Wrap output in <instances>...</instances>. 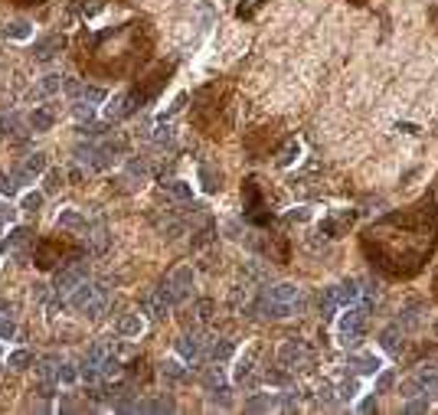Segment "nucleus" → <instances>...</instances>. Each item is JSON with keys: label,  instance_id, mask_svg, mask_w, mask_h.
Here are the masks:
<instances>
[{"label": "nucleus", "instance_id": "423d86ee", "mask_svg": "<svg viewBox=\"0 0 438 415\" xmlns=\"http://www.w3.org/2000/svg\"><path fill=\"white\" fill-rule=\"evenodd\" d=\"M311 363H314V353H311L308 343L288 340L278 350V366L285 373H304V370H311Z\"/></svg>", "mask_w": 438, "mask_h": 415}, {"label": "nucleus", "instance_id": "6ab92c4d", "mask_svg": "<svg viewBox=\"0 0 438 415\" xmlns=\"http://www.w3.org/2000/svg\"><path fill=\"white\" fill-rule=\"evenodd\" d=\"M115 330H118V337H141L144 318H141V314H125V318H118Z\"/></svg>", "mask_w": 438, "mask_h": 415}, {"label": "nucleus", "instance_id": "f704fd0d", "mask_svg": "<svg viewBox=\"0 0 438 415\" xmlns=\"http://www.w3.org/2000/svg\"><path fill=\"white\" fill-rule=\"evenodd\" d=\"M376 366H380V363H376V357H353V360H350V370L353 373H376Z\"/></svg>", "mask_w": 438, "mask_h": 415}, {"label": "nucleus", "instance_id": "473e14b6", "mask_svg": "<svg viewBox=\"0 0 438 415\" xmlns=\"http://www.w3.org/2000/svg\"><path fill=\"white\" fill-rule=\"evenodd\" d=\"M203 386L210 389V393H216V389H223V386H226V376H223V370H219L216 363L203 373Z\"/></svg>", "mask_w": 438, "mask_h": 415}, {"label": "nucleus", "instance_id": "c9c22d12", "mask_svg": "<svg viewBox=\"0 0 438 415\" xmlns=\"http://www.w3.org/2000/svg\"><path fill=\"white\" fill-rule=\"evenodd\" d=\"M161 373L164 376H167V379H171V383H180V379H187V373H183V366L177 360H167L161 366Z\"/></svg>", "mask_w": 438, "mask_h": 415}, {"label": "nucleus", "instance_id": "dca6fc26", "mask_svg": "<svg viewBox=\"0 0 438 415\" xmlns=\"http://www.w3.org/2000/svg\"><path fill=\"white\" fill-rule=\"evenodd\" d=\"M63 46H65V40L59 36V33H53V36H46V40H40V43H36L33 56H36L40 63H49V59H56V56L63 53Z\"/></svg>", "mask_w": 438, "mask_h": 415}, {"label": "nucleus", "instance_id": "de8ad7c7", "mask_svg": "<svg viewBox=\"0 0 438 415\" xmlns=\"http://www.w3.org/2000/svg\"><path fill=\"white\" fill-rule=\"evenodd\" d=\"M7 219H13V206H3V203H0V223H7Z\"/></svg>", "mask_w": 438, "mask_h": 415}, {"label": "nucleus", "instance_id": "f03ea898", "mask_svg": "<svg viewBox=\"0 0 438 415\" xmlns=\"http://www.w3.org/2000/svg\"><path fill=\"white\" fill-rule=\"evenodd\" d=\"M258 311L265 314V318H275V320H285V318H295L304 311V295H301L298 285H272L262 291V298H258Z\"/></svg>", "mask_w": 438, "mask_h": 415}, {"label": "nucleus", "instance_id": "0eeeda50", "mask_svg": "<svg viewBox=\"0 0 438 415\" xmlns=\"http://www.w3.org/2000/svg\"><path fill=\"white\" fill-rule=\"evenodd\" d=\"M357 298H360V285H357V281H343V285H337V288H327L324 298H321V314L324 318H331L337 308L353 304Z\"/></svg>", "mask_w": 438, "mask_h": 415}, {"label": "nucleus", "instance_id": "864d4df0", "mask_svg": "<svg viewBox=\"0 0 438 415\" xmlns=\"http://www.w3.org/2000/svg\"><path fill=\"white\" fill-rule=\"evenodd\" d=\"M435 295H438V275H435Z\"/></svg>", "mask_w": 438, "mask_h": 415}, {"label": "nucleus", "instance_id": "cd10ccee", "mask_svg": "<svg viewBox=\"0 0 438 415\" xmlns=\"http://www.w3.org/2000/svg\"><path fill=\"white\" fill-rule=\"evenodd\" d=\"M63 75H43V79H40V86H36V95L40 98H46V95H56V92H59V88H63Z\"/></svg>", "mask_w": 438, "mask_h": 415}, {"label": "nucleus", "instance_id": "393cba45", "mask_svg": "<svg viewBox=\"0 0 438 415\" xmlns=\"http://www.w3.org/2000/svg\"><path fill=\"white\" fill-rule=\"evenodd\" d=\"M59 245L56 242H43L40 245V252H36V265L40 268H56V262H59Z\"/></svg>", "mask_w": 438, "mask_h": 415}, {"label": "nucleus", "instance_id": "72a5a7b5", "mask_svg": "<svg viewBox=\"0 0 438 415\" xmlns=\"http://www.w3.org/2000/svg\"><path fill=\"white\" fill-rule=\"evenodd\" d=\"M262 3H268V0H242V3L235 7V17H239V20H252Z\"/></svg>", "mask_w": 438, "mask_h": 415}, {"label": "nucleus", "instance_id": "412c9836", "mask_svg": "<svg viewBox=\"0 0 438 415\" xmlns=\"http://www.w3.org/2000/svg\"><path fill=\"white\" fill-rule=\"evenodd\" d=\"M0 134L3 138H13V141H23L26 138V131H23V125H20V115H3L0 118Z\"/></svg>", "mask_w": 438, "mask_h": 415}, {"label": "nucleus", "instance_id": "4be33fe9", "mask_svg": "<svg viewBox=\"0 0 438 415\" xmlns=\"http://www.w3.org/2000/svg\"><path fill=\"white\" fill-rule=\"evenodd\" d=\"M350 223H353V213H337L321 226V233L324 235H343L347 229H350Z\"/></svg>", "mask_w": 438, "mask_h": 415}, {"label": "nucleus", "instance_id": "1a4fd4ad", "mask_svg": "<svg viewBox=\"0 0 438 415\" xmlns=\"http://www.w3.org/2000/svg\"><path fill=\"white\" fill-rule=\"evenodd\" d=\"M82 281H88V272L82 265H69V268H63L59 275H56V281H53V295H56V301H69L75 295V288L82 285Z\"/></svg>", "mask_w": 438, "mask_h": 415}, {"label": "nucleus", "instance_id": "6e6552de", "mask_svg": "<svg viewBox=\"0 0 438 415\" xmlns=\"http://www.w3.org/2000/svg\"><path fill=\"white\" fill-rule=\"evenodd\" d=\"M242 196H246V216H249V223H256V226L272 223V213H268L265 203H262V193H258V180H256V177H249V180L242 183Z\"/></svg>", "mask_w": 438, "mask_h": 415}, {"label": "nucleus", "instance_id": "8fccbe9b", "mask_svg": "<svg viewBox=\"0 0 438 415\" xmlns=\"http://www.w3.org/2000/svg\"><path fill=\"white\" fill-rule=\"evenodd\" d=\"M360 409H363V412H373V409H376V399H366V402L360 405Z\"/></svg>", "mask_w": 438, "mask_h": 415}, {"label": "nucleus", "instance_id": "5701e85b", "mask_svg": "<svg viewBox=\"0 0 438 415\" xmlns=\"http://www.w3.org/2000/svg\"><path fill=\"white\" fill-rule=\"evenodd\" d=\"M88 219L82 213H75V210H65L59 213V229H69V233H86Z\"/></svg>", "mask_w": 438, "mask_h": 415}, {"label": "nucleus", "instance_id": "09e8293b", "mask_svg": "<svg viewBox=\"0 0 438 415\" xmlns=\"http://www.w3.org/2000/svg\"><path fill=\"white\" fill-rule=\"evenodd\" d=\"M389 383H393V376H389V373H383V376H380V389H386Z\"/></svg>", "mask_w": 438, "mask_h": 415}, {"label": "nucleus", "instance_id": "f8f14e48", "mask_svg": "<svg viewBox=\"0 0 438 415\" xmlns=\"http://www.w3.org/2000/svg\"><path fill=\"white\" fill-rule=\"evenodd\" d=\"M43 171H46V154H40V150H36V154H26V157H23V164H17L13 177H17L20 183H33Z\"/></svg>", "mask_w": 438, "mask_h": 415}, {"label": "nucleus", "instance_id": "9d476101", "mask_svg": "<svg viewBox=\"0 0 438 415\" xmlns=\"http://www.w3.org/2000/svg\"><path fill=\"white\" fill-rule=\"evenodd\" d=\"M366 308H350L341 320V340L343 343H360L366 334Z\"/></svg>", "mask_w": 438, "mask_h": 415}, {"label": "nucleus", "instance_id": "c85d7f7f", "mask_svg": "<svg viewBox=\"0 0 438 415\" xmlns=\"http://www.w3.org/2000/svg\"><path fill=\"white\" fill-rule=\"evenodd\" d=\"M164 190L171 193L173 200H180V203H190L193 200V190L183 180H164Z\"/></svg>", "mask_w": 438, "mask_h": 415}, {"label": "nucleus", "instance_id": "7c9ffc66", "mask_svg": "<svg viewBox=\"0 0 438 415\" xmlns=\"http://www.w3.org/2000/svg\"><path fill=\"white\" fill-rule=\"evenodd\" d=\"M105 98V92L98 86H79V92L72 95V102H88V105H98Z\"/></svg>", "mask_w": 438, "mask_h": 415}, {"label": "nucleus", "instance_id": "3c124183", "mask_svg": "<svg viewBox=\"0 0 438 415\" xmlns=\"http://www.w3.org/2000/svg\"><path fill=\"white\" fill-rule=\"evenodd\" d=\"M353 7H366V3H370V0H350Z\"/></svg>", "mask_w": 438, "mask_h": 415}, {"label": "nucleus", "instance_id": "79ce46f5", "mask_svg": "<svg viewBox=\"0 0 438 415\" xmlns=\"http://www.w3.org/2000/svg\"><path fill=\"white\" fill-rule=\"evenodd\" d=\"M213 314V301H196V308H193V320H210Z\"/></svg>", "mask_w": 438, "mask_h": 415}, {"label": "nucleus", "instance_id": "2eb2a0df", "mask_svg": "<svg viewBox=\"0 0 438 415\" xmlns=\"http://www.w3.org/2000/svg\"><path fill=\"white\" fill-rule=\"evenodd\" d=\"M141 311H144L150 320H164V318H167V311H171V304H167L164 295L154 288V291H148V295L141 298Z\"/></svg>", "mask_w": 438, "mask_h": 415}, {"label": "nucleus", "instance_id": "49530a36", "mask_svg": "<svg viewBox=\"0 0 438 415\" xmlns=\"http://www.w3.org/2000/svg\"><path fill=\"white\" fill-rule=\"evenodd\" d=\"M353 393H357V379H347L341 386V399H353Z\"/></svg>", "mask_w": 438, "mask_h": 415}, {"label": "nucleus", "instance_id": "bb28decb", "mask_svg": "<svg viewBox=\"0 0 438 415\" xmlns=\"http://www.w3.org/2000/svg\"><path fill=\"white\" fill-rule=\"evenodd\" d=\"M206 357H210L213 363L229 360V357H233V343H229V340H213L210 347H206Z\"/></svg>", "mask_w": 438, "mask_h": 415}, {"label": "nucleus", "instance_id": "4c0bfd02", "mask_svg": "<svg viewBox=\"0 0 438 415\" xmlns=\"http://www.w3.org/2000/svg\"><path fill=\"white\" fill-rule=\"evenodd\" d=\"M7 36H10V40H26V36H30V23L26 20L7 23Z\"/></svg>", "mask_w": 438, "mask_h": 415}, {"label": "nucleus", "instance_id": "20e7f679", "mask_svg": "<svg viewBox=\"0 0 438 415\" xmlns=\"http://www.w3.org/2000/svg\"><path fill=\"white\" fill-rule=\"evenodd\" d=\"M157 291L164 295V301H167L171 308L183 304V301L193 295V268L190 265H177L171 275H167L161 285H157Z\"/></svg>", "mask_w": 438, "mask_h": 415}, {"label": "nucleus", "instance_id": "a18cd8bd", "mask_svg": "<svg viewBox=\"0 0 438 415\" xmlns=\"http://www.w3.org/2000/svg\"><path fill=\"white\" fill-rule=\"evenodd\" d=\"M13 334H17V324H13L10 318H3V320H0V337H3V340H10Z\"/></svg>", "mask_w": 438, "mask_h": 415}, {"label": "nucleus", "instance_id": "ea45409f", "mask_svg": "<svg viewBox=\"0 0 438 415\" xmlns=\"http://www.w3.org/2000/svg\"><path fill=\"white\" fill-rule=\"evenodd\" d=\"M75 379H79V370H75V366H69V363H63V370H59V379H56V386H72Z\"/></svg>", "mask_w": 438, "mask_h": 415}, {"label": "nucleus", "instance_id": "a211bd4d", "mask_svg": "<svg viewBox=\"0 0 438 415\" xmlns=\"http://www.w3.org/2000/svg\"><path fill=\"white\" fill-rule=\"evenodd\" d=\"M59 370H63V360H59V357H43V360H36V376H40V383L56 386Z\"/></svg>", "mask_w": 438, "mask_h": 415}, {"label": "nucleus", "instance_id": "e433bc0d", "mask_svg": "<svg viewBox=\"0 0 438 415\" xmlns=\"http://www.w3.org/2000/svg\"><path fill=\"white\" fill-rule=\"evenodd\" d=\"M17 190H20V180L13 173H0V196H13Z\"/></svg>", "mask_w": 438, "mask_h": 415}, {"label": "nucleus", "instance_id": "58836bf2", "mask_svg": "<svg viewBox=\"0 0 438 415\" xmlns=\"http://www.w3.org/2000/svg\"><path fill=\"white\" fill-rule=\"evenodd\" d=\"M298 141H288V144H285V148H281V154H278V164H281V167H288L291 160L298 157Z\"/></svg>", "mask_w": 438, "mask_h": 415}, {"label": "nucleus", "instance_id": "a878e982", "mask_svg": "<svg viewBox=\"0 0 438 415\" xmlns=\"http://www.w3.org/2000/svg\"><path fill=\"white\" fill-rule=\"evenodd\" d=\"M53 121H56V115L49 111V108H36L30 115V128L33 131H49L53 128Z\"/></svg>", "mask_w": 438, "mask_h": 415}, {"label": "nucleus", "instance_id": "4468645a", "mask_svg": "<svg viewBox=\"0 0 438 415\" xmlns=\"http://www.w3.org/2000/svg\"><path fill=\"white\" fill-rule=\"evenodd\" d=\"M82 235H86V245H88V252H92V256H102V252L108 249V229H105V223H102V219L88 223Z\"/></svg>", "mask_w": 438, "mask_h": 415}, {"label": "nucleus", "instance_id": "b1692460", "mask_svg": "<svg viewBox=\"0 0 438 415\" xmlns=\"http://www.w3.org/2000/svg\"><path fill=\"white\" fill-rule=\"evenodd\" d=\"M3 242H7V249L20 252V249H26V245L33 242V229H26V226H17V229H10V235H7Z\"/></svg>", "mask_w": 438, "mask_h": 415}, {"label": "nucleus", "instance_id": "c03bdc74", "mask_svg": "<svg viewBox=\"0 0 438 415\" xmlns=\"http://www.w3.org/2000/svg\"><path fill=\"white\" fill-rule=\"evenodd\" d=\"M59 183H63V171H49V177H46V193H56Z\"/></svg>", "mask_w": 438, "mask_h": 415}, {"label": "nucleus", "instance_id": "a19ab883", "mask_svg": "<svg viewBox=\"0 0 438 415\" xmlns=\"http://www.w3.org/2000/svg\"><path fill=\"white\" fill-rule=\"evenodd\" d=\"M380 340H383V347L386 350H399V330L396 327H389V330H383V337H380Z\"/></svg>", "mask_w": 438, "mask_h": 415}, {"label": "nucleus", "instance_id": "9b49d317", "mask_svg": "<svg viewBox=\"0 0 438 415\" xmlns=\"http://www.w3.org/2000/svg\"><path fill=\"white\" fill-rule=\"evenodd\" d=\"M134 111H138V98H134V92H121V95H115L105 105V118H108V121H121V118L134 115Z\"/></svg>", "mask_w": 438, "mask_h": 415}, {"label": "nucleus", "instance_id": "39448f33", "mask_svg": "<svg viewBox=\"0 0 438 415\" xmlns=\"http://www.w3.org/2000/svg\"><path fill=\"white\" fill-rule=\"evenodd\" d=\"M402 396H406V399H419V402L432 405L438 399V373L435 370H419L412 379H406Z\"/></svg>", "mask_w": 438, "mask_h": 415}, {"label": "nucleus", "instance_id": "f3484780", "mask_svg": "<svg viewBox=\"0 0 438 415\" xmlns=\"http://www.w3.org/2000/svg\"><path fill=\"white\" fill-rule=\"evenodd\" d=\"M295 399H275V396H256L246 402V412H272V409H291Z\"/></svg>", "mask_w": 438, "mask_h": 415}, {"label": "nucleus", "instance_id": "37998d69", "mask_svg": "<svg viewBox=\"0 0 438 415\" xmlns=\"http://www.w3.org/2000/svg\"><path fill=\"white\" fill-rule=\"evenodd\" d=\"M40 206H43V193H26V196H23V210L36 213Z\"/></svg>", "mask_w": 438, "mask_h": 415}, {"label": "nucleus", "instance_id": "7ed1b4c3", "mask_svg": "<svg viewBox=\"0 0 438 415\" xmlns=\"http://www.w3.org/2000/svg\"><path fill=\"white\" fill-rule=\"evenodd\" d=\"M69 301H72V308L79 311V314H86L88 320H98L108 311L111 295H108V288L98 285V281H82V285L75 288V295Z\"/></svg>", "mask_w": 438, "mask_h": 415}, {"label": "nucleus", "instance_id": "603ef678", "mask_svg": "<svg viewBox=\"0 0 438 415\" xmlns=\"http://www.w3.org/2000/svg\"><path fill=\"white\" fill-rule=\"evenodd\" d=\"M20 3H36V0H20Z\"/></svg>", "mask_w": 438, "mask_h": 415}, {"label": "nucleus", "instance_id": "2f4dec72", "mask_svg": "<svg viewBox=\"0 0 438 415\" xmlns=\"http://www.w3.org/2000/svg\"><path fill=\"white\" fill-rule=\"evenodd\" d=\"M200 177H203V190L206 193H216L219 187H223V173H216L210 164H203V167H200Z\"/></svg>", "mask_w": 438, "mask_h": 415}, {"label": "nucleus", "instance_id": "f257e3e1", "mask_svg": "<svg viewBox=\"0 0 438 415\" xmlns=\"http://www.w3.org/2000/svg\"><path fill=\"white\" fill-rule=\"evenodd\" d=\"M370 265L389 278H416L438 245V203L422 196L419 203L376 219L360 235Z\"/></svg>", "mask_w": 438, "mask_h": 415}, {"label": "nucleus", "instance_id": "c756f323", "mask_svg": "<svg viewBox=\"0 0 438 415\" xmlns=\"http://www.w3.org/2000/svg\"><path fill=\"white\" fill-rule=\"evenodd\" d=\"M33 363H36V360H33V353H30V350H13V353H10V360H7V366H10L13 373H23V370H30Z\"/></svg>", "mask_w": 438, "mask_h": 415}, {"label": "nucleus", "instance_id": "ddd939ff", "mask_svg": "<svg viewBox=\"0 0 438 415\" xmlns=\"http://www.w3.org/2000/svg\"><path fill=\"white\" fill-rule=\"evenodd\" d=\"M177 353H180L183 360H203L206 357V340H203V334H183L180 340H177Z\"/></svg>", "mask_w": 438, "mask_h": 415}, {"label": "nucleus", "instance_id": "aec40b11", "mask_svg": "<svg viewBox=\"0 0 438 415\" xmlns=\"http://www.w3.org/2000/svg\"><path fill=\"white\" fill-rule=\"evenodd\" d=\"M111 357H115V347H111L108 340L92 343V347H88V353H86V360H88V363H95L98 370H102V366H105V363L111 360Z\"/></svg>", "mask_w": 438, "mask_h": 415}]
</instances>
